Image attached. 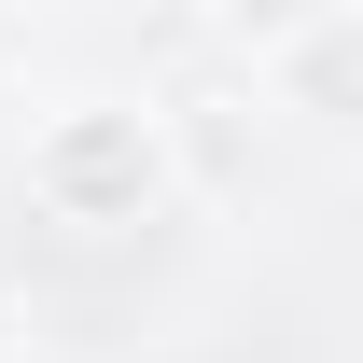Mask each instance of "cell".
Returning <instances> with one entry per match:
<instances>
[{"instance_id": "6da1fadb", "label": "cell", "mask_w": 363, "mask_h": 363, "mask_svg": "<svg viewBox=\"0 0 363 363\" xmlns=\"http://www.w3.org/2000/svg\"><path fill=\"white\" fill-rule=\"evenodd\" d=\"M14 182H28V210L70 238H140L182 210V140H168V98H126V84H70L28 112V154H14Z\"/></svg>"}, {"instance_id": "7a4b0ae2", "label": "cell", "mask_w": 363, "mask_h": 363, "mask_svg": "<svg viewBox=\"0 0 363 363\" xmlns=\"http://www.w3.org/2000/svg\"><path fill=\"white\" fill-rule=\"evenodd\" d=\"M252 98L308 140H363V0H308L279 14L266 56H252Z\"/></svg>"}, {"instance_id": "3957f363", "label": "cell", "mask_w": 363, "mask_h": 363, "mask_svg": "<svg viewBox=\"0 0 363 363\" xmlns=\"http://www.w3.org/2000/svg\"><path fill=\"white\" fill-rule=\"evenodd\" d=\"M0 363H28V294L0 279Z\"/></svg>"}]
</instances>
